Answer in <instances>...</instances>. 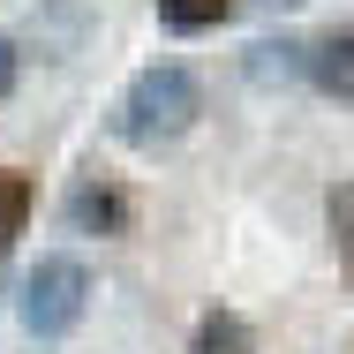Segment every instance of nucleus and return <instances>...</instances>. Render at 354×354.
<instances>
[{"label": "nucleus", "mask_w": 354, "mask_h": 354, "mask_svg": "<svg viewBox=\"0 0 354 354\" xmlns=\"http://www.w3.org/2000/svg\"><path fill=\"white\" fill-rule=\"evenodd\" d=\"M196 113H204L196 75L181 68V61H158V68H143L136 83L121 91V106H113V136L136 143V151H158V143H181V136H189Z\"/></svg>", "instance_id": "obj_1"}, {"label": "nucleus", "mask_w": 354, "mask_h": 354, "mask_svg": "<svg viewBox=\"0 0 354 354\" xmlns=\"http://www.w3.org/2000/svg\"><path fill=\"white\" fill-rule=\"evenodd\" d=\"M83 309H91L83 257H38L30 279H23V301H15L23 332H30V339H68L75 324H83Z\"/></svg>", "instance_id": "obj_2"}, {"label": "nucleus", "mask_w": 354, "mask_h": 354, "mask_svg": "<svg viewBox=\"0 0 354 354\" xmlns=\"http://www.w3.org/2000/svg\"><path fill=\"white\" fill-rule=\"evenodd\" d=\"M68 226L75 234H129V196L113 181H83L68 196Z\"/></svg>", "instance_id": "obj_3"}, {"label": "nucleus", "mask_w": 354, "mask_h": 354, "mask_svg": "<svg viewBox=\"0 0 354 354\" xmlns=\"http://www.w3.org/2000/svg\"><path fill=\"white\" fill-rule=\"evenodd\" d=\"M309 83L324 91V98H354V30H332V38H317L309 46Z\"/></svg>", "instance_id": "obj_4"}, {"label": "nucleus", "mask_w": 354, "mask_h": 354, "mask_svg": "<svg viewBox=\"0 0 354 354\" xmlns=\"http://www.w3.org/2000/svg\"><path fill=\"white\" fill-rule=\"evenodd\" d=\"M196 354H257V339H249V324H241L234 309H212V317L196 324Z\"/></svg>", "instance_id": "obj_5"}, {"label": "nucleus", "mask_w": 354, "mask_h": 354, "mask_svg": "<svg viewBox=\"0 0 354 354\" xmlns=\"http://www.w3.org/2000/svg\"><path fill=\"white\" fill-rule=\"evenodd\" d=\"M226 15H234V0H158V23L181 30V38H189V30H218Z\"/></svg>", "instance_id": "obj_6"}, {"label": "nucleus", "mask_w": 354, "mask_h": 354, "mask_svg": "<svg viewBox=\"0 0 354 354\" xmlns=\"http://www.w3.org/2000/svg\"><path fill=\"white\" fill-rule=\"evenodd\" d=\"M23 218H30V174H15V166H0V249L23 234Z\"/></svg>", "instance_id": "obj_7"}, {"label": "nucleus", "mask_w": 354, "mask_h": 354, "mask_svg": "<svg viewBox=\"0 0 354 354\" xmlns=\"http://www.w3.org/2000/svg\"><path fill=\"white\" fill-rule=\"evenodd\" d=\"M309 68V46H272V38H264V46H257V75H301Z\"/></svg>", "instance_id": "obj_8"}, {"label": "nucleus", "mask_w": 354, "mask_h": 354, "mask_svg": "<svg viewBox=\"0 0 354 354\" xmlns=\"http://www.w3.org/2000/svg\"><path fill=\"white\" fill-rule=\"evenodd\" d=\"M324 218H332V234H339V241L354 249V181H339V189H332V204H324Z\"/></svg>", "instance_id": "obj_9"}, {"label": "nucleus", "mask_w": 354, "mask_h": 354, "mask_svg": "<svg viewBox=\"0 0 354 354\" xmlns=\"http://www.w3.org/2000/svg\"><path fill=\"white\" fill-rule=\"evenodd\" d=\"M15 68H23L15 61V38H0V98H15Z\"/></svg>", "instance_id": "obj_10"}]
</instances>
